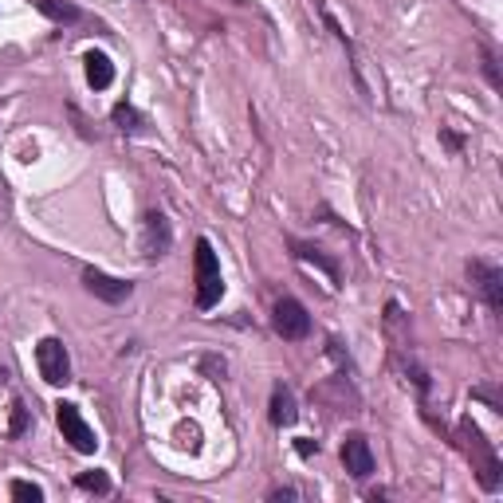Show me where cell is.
I'll return each mask as SVG.
<instances>
[{"instance_id": "8", "label": "cell", "mask_w": 503, "mask_h": 503, "mask_svg": "<svg viewBox=\"0 0 503 503\" xmlns=\"http://www.w3.org/2000/svg\"><path fill=\"white\" fill-rule=\"evenodd\" d=\"M83 283H87V291H91L95 299H103V303H122V299H130V291H134L130 280H118V275H106L98 268H87Z\"/></svg>"}, {"instance_id": "20", "label": "cell", "mask_w": 503, "mask_h": 503, "mask_svg": "<svg viewBox=\"0 0 503 503\" xmlns=\"http://www.w3.org/2000/svg\"><path fill=\"white\" fill-rule=\"evenodd\" d=\"M4 378H8V373H4V366H0V386H4Z\"/></svg>"}, {"instance_id": "17", "label": "cell", "mask_w": 503, "mask_h": 503, "mask_svg": "<svg viewBox=\"0 0 503 503\" xmlns=\"http://www.w3.org/2000/svg\"><path fill=\"white\" fill-rule=\"evenodd\" d=\"M24 429H28V409H24V401H13V425H8V432L20 437Z\"/></svg>"}, {"instance_id": "15", "label": "cell", "mask_w": 503, "mask_h": 503, "mask_svg": "<svg viewBox=\"0 0 503 503\" xmlns=\"http://www.w3.org/2000/svg\"><path fill=\"white\" fill-rule=\"evenodd\" d=\"M114 122H118V130H138V126H142V118H138V111L130 103H118L114 106Z\"/></svg>"}, {"instance_id": "14", "label": "cell", "mask_w": 503, "mask_h": 503, "mask_svg": "<svg viewBox=\"0 0 503 503\" xmlns=\"http://www.w3.org/2000/svg\"><path fill=\"white\" fill-rule=\"evenodd\" d=\"M13 499H20V503H39L44 499V488L39 484H32V480H13Z\"/></svg>"}, {"instance_id": "19", "label": "cell", "mask_w": 503, "mask_h": 503, "mask_svg": "<svg viewBox=\"0 0 503 503\" xmlns=\"http://www.w3.org/2000/svg\"><path fill=\"white\" fill-rule=\"evenodd\" d=\"M295 449H299L303 457H311V452H319V445H314V440H307V437H303V440H299V445H295Z\"/></svg>"}, {"instance_id": "2", "label": "cell", "mask_w": 503, "mask_h": 503, "mask_svg": "<svg viewBox=\"0 0 503 503\" xmlns=\"http://www.w3.org/2000/svg\"><path fill=\"white\" fill-rule=\"evenodd\" d=\"M460 432H465L468 452H472V472H476L480 484H484L488 491H496V488H499V457L491 452V445L484 440V432L472 425V421H465V425H460Z\"/></svg>"}, {"instance_id": "11", "label": "cell", "mask_w": 503, "mask_h": 503, "mask_svg": "<svg viewBox=\"0 0 503 503\" xmlns=\"http://www.w3.org/2000/svg\"><path fill=\"white\" fill-rule=\"evenodd\" d=\"M295 417H299V413H295V398H291V390L288 386H275L272 390V425H295Z\"/></svg>"}, {"instance_id": "9", "label": "cell", "mask_w": 503, "mask_h": 503, "mask_svg": "<svg viewBox=\"0 0 503 503\" xmlns=\"http://www.w3.org/2000/svg\"><path fill=\"white\" fill-rule=\"evenodd\" d=\"M342 465L354 480H366L373 472V452H370V440L362 437V432H350L347 440H342Z\"/></svg>"}, {"instance_id": "6", "label": "cell", "mask_w": 503, "mask_h": 503, "mask_svg": "<svg viewBox=\"0 0 503 503\" xmlns=\"http://www.w3.org/2000/svg\"><path fill=\"white\" fill-rule=\"evenodd\" d=\"M173 248V229L165 221V213H146L142 221V256L146 260H162Z\"/></svg>"}, {"instance_id": "10", "label": "cell", "mask_w": 503, "mask_h": 503, "mask_svg": "<svg viewBox=\"0 0 503 503\" xmlns=\"http://www.w3.org/2000/svg\"><path fill=\"white\" fill-rule=\"evenodd\" d=\"M83 63H87V83H91L95 91H106V87L114 83V63L103 52H87Z\"/></svg>"}, {"instance_id": "5", "label": "cell", "mask_w": 503, "mask_h": 503, "mask_svg": "<svg viewBox=\"0 0 503 503\" xmlns=\"http://www.w3.org/2000/svg\"><path fill=\"white\" fill-rule=\"evenodd\" d=\"M272 323H275V334H283L288 342H299L311 334V314L299 299H280L272 311Z\"/></svg>"}, {"instance_id": "16", "label": "cell", "mask_w": 503, "mask_h": 503, "mask_svg": "<svg viewBox=\"0 0 503 503\" xmlns=\"http://www.w3.org/2000/svg\"><path fill=\"white\" fill-rule=\"evenodd\" d=\"M295 256H299V260H311V264H319V268H323V272H327V275H331V280H339V268H334V264H331V260H323V256H319V252H314V248H303V244H295Z\"/></svg>"}, {"instance_id": "18", "label": "cell", "mask_w": 503, "mask_h": 503, "mask_svg": "<svg viewBox=\"0 0 503 503\" xmlns=\"http://www.w3.org/2000/svg\"><path fill=\"white\" fill-rule=\"evenodd\" d=\"M440 142H445V146H449V150H460V138H457V134H452V130H440Z\"/></svg>"}, {"instance_id": "12", "label": "cell", "mask_w": 503, "mask_h": 503, "mask_svg": "<svg viewBox=\"0 0 503 503\" xmlns=\"http://www.w3.org/2000/svg\"><path fill=\"white\" fill-rule=\"evenodd\" d=\"M36 8H39V13H44L47 20H55V24H75V20L83 16L75 4H67V0H36Z\"/></svg>"}, {"instance_id": "7", "label": "cell", "mask_w": 503, "mask_h": 503, "mask_svg": "<svg viewBox=\"0 0 503 503\" xmlns=\"http://www.w3.org/2000/svg\"><path fill=\"white\" fill-rule=\"evenodd\" d=\"M468 280L476 283V291L484 295V303L491 311H503V272L496 264H484V260H472L468 264Z\"/></svg>"}, {"instance_id": "1", "label": "cell", "mask_w": 503, "mask_h": 503, "mask_svg": "<svg viewBox=\"0 0 503 503\" xmlns=\"http://www.w3.org/2000/svg\"><path fill=\"white\" fill-rule=\"evenodd\" d=\"M193 272H197V307L201 311H213L224 295V280H221V260H216L213 244L197 240V252H193Z\"/></svg>"}, {"instance_id": "4", "label": "cell", "mask_w": 503, "mask_h": 503, "mask_svg": "<svg viewBox=\"0 0 503 503\" xmlns=\"http://www.w3.org/2000/svg\"><path fill=\"white\" fill-rule=\"evenodd\" d=\"M55 421H59V432H63V440L71 445L75 452H95L98 440H95V429L83 421V413L71 401H59L55 406Z\"/></svg>"}, {"instance_id": "3", "label": "cell", "mask_w": 503, "mask_h": 503, "mask_svg": "<svg viewBox=\"0 0 503 503\" xmlns=\"http://www.w3.org/2000/svg\"><path fill=\"white\" fill-rule=\"evenodd\" d=\"M36 366L44 373L47 386H67L71 381V358L59 339H39L36 342Z\"/></svg>"}, {"instance_id": "13", "label": "cell", "mask_w": 503, "mask_h": 503, "mask_svg": "<svg viewBox=\"0 0 503 503\" xmlns=\"http://www.w3.org/2000/svg\"><path fill=\"white\" fill-rule=\"evenodd\" d=\"M75 484L83 491H95V496H106L111 491V476L106 472H83V476H75Z\"/></svg>"}]
</instances>
